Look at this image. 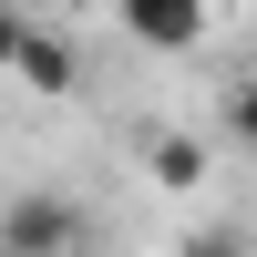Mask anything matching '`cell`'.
Wrapping results in <instances>:
<instances>
[{
	"label": "cell",
	"mask_w": 257,
	"mask_h": 257,
	"mask_svg": "<svg viewBox=\"0 0 257 257\" xmlns=\"http://www.w3.org/2000/svg\"><path fill=\"white\" fill-rule=\"evenodd\" d=\"M72 237H82V206H72V196H11V206H0V247L62 257Z\"/></svg>",
	"instance_id": "cell-1"
},
{
	"label": "cell",
	"mask_w": 257,
	"mask_h": 257,
	"mask_svg": "<svg viewBox=\"0 0 257 257\" xmlns=\"http://www.w3.org/2000/svg\"><path fill=\"white\" fill-rule=\"evenodd\" d=\"M113 11L144 52H196L206 41V0H113Z\"/></svg>",
	"instance_id": "cell-2"
},
{
	"label": "cell",
	"mask_w": 257,
	"mask_h": 257,
	"mask_svg": "<svg viewBox=\"0 0 257 257\" xmlns=\"http://www.w3.org/2000/svg\"><path fill=\"white\" fill-rule=\"evenodd\" d=\"M11 72L31 82V93H72V82H82V62H72V41H62V31H31V21H21V41H11Z\"/></svg>",
	"instance_id": "cell-3"
},
{
	"label": "cell",
	"mask_w": 257,
	"mask_h": 257,
	"mask_svg": "<svg viewBox=\"0 0 257 257\" xmlns=\"http://www.w3.org/2000/svg\"><path fill=\"white\" fill-rule=\"evenodd\" d=\"M144 165H155L165 196H196V185H206V144H196V134H155V155H144Z\"/></svg>",
	"instance_id": "cell-4"
},
{
	"label": "cell",
	"mask_w": 257,
	"mask_h": 257,
	"mask_svg": "<svg viewBox=\"0 0 257 257\" xmlns=\"http://www.w3.org/2000/svg\"><path fill=\"white\" fill-rule=\"evenodd\" d=\"M226 144H247V155H257V72L226 93Z\"/></svg>",
	"instance_id": "cell-5"
},
{
	"label": "cell",
	"mask_w": 257,
	"mask_h": 257,
	"mask_svg": "<svg viewBox=\"0 0 257 257\" xmlns=\"http://www.w3.org/2000/svg\"><path fill=\"white\" fill-rule=\"evenodd\" d=\"M175 257H247V237H237V226H196Z\"/></svg>",
	"instance_id": "cell-6"
},
{
	"label": "cell",
	"mask_w": 257,
	"mask_h": 257,
	"mask_svg": "<svg viewBox=\"0 0 257 257\" xmlns=\"http://www.w3.org/2000/svg\"><path fill=\"white\" fill-rule=\"evenodd\" d=\"M11 41H21V11H0V72H11Z\"/></svg>",
	"instance_id": "cell-7"
},
{
	"label": "cell",
	"mask_w": 257,
	"mask_h": 257,
	"mask_svg": "<svg viewBox=\"0 0 257 257\" xmlns=\"http://www.w3.org/2000/svg\"><path fill=\"white\" fill-rule=\"evenodd\" d=\"M0 257H31V247H0Z\"/></svg>",
	"instance_id": "cell-8"
},
{
	"label": "cell",
	"mask_w": 257,
	"mask_h": 257,
	"mask_svg": "<svg viewBox=\"0 0 257 257\" xmlns=\"http://www.w3.org/2000/svg\"><path fill=\"white\" fill-rule=\"evenodd\" d=\"M247 257H257V237H247Z\"/></svg>",
	"instance_id": "cell-9"
}]
</instances>
